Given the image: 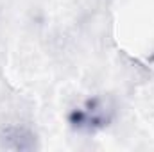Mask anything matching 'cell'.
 Returning a JSON list of instances; mask_svg holds the SVG:
<instances>
[{
  "instance_id": "6da1fadb",
  "label": "cell",
  "mask_w": 154,
  "mask_h": 152,
  "mask_svg": "<svg viewBox=\"0 0 154 152\" xmlns=\"http://www.w3.org/2000/svg\"><path fill=\"white\" fill-rule=\"evenodd\" d=\"M113 120V109L104 99L93 97L84 102V106L72 109L68 114L70 125L81 132H97L109 125Z\"/></svg>"
},
{
  "instance_id": "7a4b0ae2",
  "label": "cell",
  "mask_w": 154,
  "mask_h": 152,
  "mask_svg": "<svg viewBox=\"0 0 154 152\" xmlns=\"http://www.w3.org/2000/svg\"><path fill=\"white\" fill-rule=\"evenodd\" d=\"M0 149L16 152H32L38 149V138L34 131L25 125H5L0 129Z\"/></svg>"
}]
</instances>
